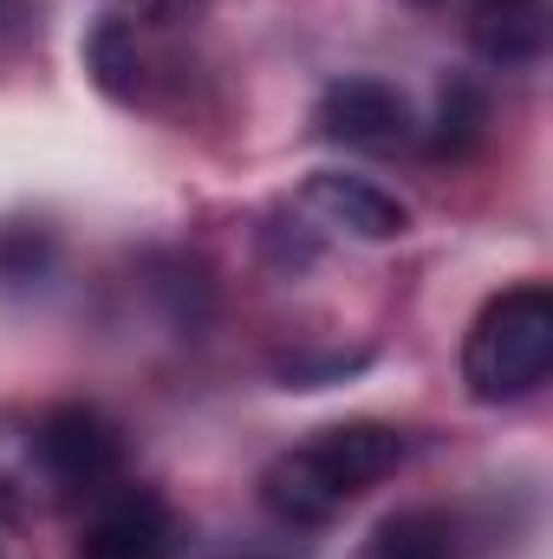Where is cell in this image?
<instances>
[{"label": "cell", "instance_id": "6da1fadb", "mask_svg": "<svg viewBox=\"0 0 553 559\" xmlns=\"http://www.w3.org/2000/svg\"><path fill=\"white\" fill-rule=\"evenodd\" d=\"M398 462H404V436L391 423H332L261 468V501L293 527H319L345 501L378 488Z\"/></svg>", "mask_w": 553, "mask_h": 559}, {"label": "cell", "instance_id": "7a4b0ae2", "mask_svg": "<svg viewBox=\"0 0 553 559\" xmlns=\"http://www.w3.org/2000/svg\"><path fill=\"white\" fill-rule=\"evenodd\" d=\"M553 371V293L541 280L495 293L462 345V384L475 404H515Z\"/></svg>", "mask_w": 553, "mask_h": 559}, {"label": "cell", "instance_id": "3957f363", "mask_svg": "<svg viewBox=\"0 0 553 559\" xmlns=\"http://www.w3.org/2000/svg\"><path fill=\"white\" fill-rule=\"evenodd\" d=\"M33 455L59 495H105L125 468V436L92 404H59L33 429Z\"/></svg>", "mask_w": 553, "mask_h": 559}, {"label": "cell", "instance_id": "277c9868", "mask_svg": "<svg viewBox=\"0 0 553 559\" xmlns=\"http://www.w3.org/2000/svg\"><path fill=\"white\" fill-rule=\"evenodd\" d=\"M313 124H319V138L345 143V150H398L411 138V105L385 79H339L319 92Z\"/></svg>", "mask_w": 553, "mask_h": 559}, {"label": "cell", "instance_id": "5b68a950", "mask_svg": "<svg viewBox=\"0 0 553 559\" xmlns=\"http://www.w3.org/2000/svg\"><path fill=\"white\" fill-rule=\"evenodd\" d=\"M299 209H306L319 228L352 235V241H398V235L411 228V209H404L391 189H378V182H365V176H345V169L306 176Z\"/></svg>", "mask_w": 553, "mask_h": 559}, {"label": "cell", "instance_id": "8992f818", "mask_svg": "<svg viewBox=\"0 0 553 559\" xmlns=\"http://www.w3.org/2000/svg\"><path fill=\"white\" fill-rule=\"evenodd\" d=\"M176 547V521L150 488H118L79 534L72 559H169Z\"/></svg>", "mask_w": 553, "mask_h": 559}, {"label": "cell", "instance_id": "52a82bcc", "mask_svg": "<svg viewBox=\"0 0 553 559\" xmlns=\"http://www.w3.org/2000/svg\"><path fill=\"white\" fill-rule=\"evenodd\" d=\"M548 33H553V13L548 0H482L469 13V46L489 59V66H534L548 52Z\"/></svg>", "mask_w": 553, "mask_h": 559}, {"label": "cell", "instance_id": "ba28073f", "mask_svg": "<svg viewBox=\"0 0 553 559\" xmlns=\"http://www.w3.org/2000/svg\"><path fill=\"white\" fill-rule=\"evenodd\" d=\"M365 559H449V521L436 508H404L372 534Z\"/></svg>", "mask_w": 553, "mask_h": 559}, {"label": "cell", "instance_id": "9c48e42d", "mask_svg": "<svg viewBox=\"0 0 553 559\" xmlns=\"http://www.w3.org/2000/svg\"><path fill=\"white\" fill-rule=\"evenodd\" d=\"M92 72H98V85L118 92V98L138 92V26H131V20H105V26L92 33Z\"/></svg>", "mask_w": 553, "mask_h": 559}, {"label": "cell", "instance_id": "30bf717a", "mask_svg": "<svg viewBox=\"0 0 553 559\" xmlns=\"http://www.w3.org/2000/svg\"><path fill=\"white\" fill-rule=\"evenodd\" d=\"M482 98L469 92V85H449L443 92V105H436V150H469V143L482 138Z\"/></svg>", "mask_w": 553, "mask_h": 559}, {"label": "cell", "instance_id": "8fae6325", "mask_svg": "<svg viewBox=\"0 0 553 559\" xmlns=\"http://www.w3.org/2000/svg\"><path fill=\"white\" fill-rule=\"evenodd\" d=\"M0 559H7V554H0Z\"/></svg>", "mask_w": 553, "mask_h": 559}]
</instances>
